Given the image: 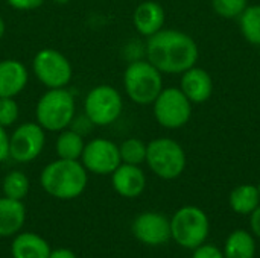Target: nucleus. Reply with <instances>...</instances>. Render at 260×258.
<instances>
[{
  "mask_svg": "<svg viewBox=\"0 0 260 258\" xmlns=\"http://www.w3.org/2000/svg\"><path fill=\"white\" fill-rule=\"evenodd\" d=\"M146 59L166 75H181L193 67L200 58L195 40L177 29H161L146 38Z\"/></svg>",
  "mask_w": 260,
  "mask_h": 258,
  "instance_id": "f257e3e1",
  "label": "nucleus"
},
{
  "mask_svg": "<svg viewBox=\"0 0 260 258\" xmlns=\"http://www.w3.org/2000/svg\"><path fill=\"white\" fill-rule=\"evenodd\" d=\"M88 182V172L79 160L58 158L49 163L40 175L43 190L56 199L69 201L81 196Z\"/></svg>",
  "mask_w": 260,
  "mask_h": 258,
  "instance_id": "f03ea898",
  "label": "nucleus"
},
{
  "mask_svg": "<svg viewBox=\"0 0 260 258\" xmlns=\"http://www.w3.org/2000/svg\"><path fill=\"white\" fill-rule=\"evenodd\" d=\"M76 114L73 94L66 88H49L37 102V123L49 132H59L69 128Z\"/></svg>",
  "mask_w": 260,
  "mask_h": 258,
  "instance_id": "7ed1b4c3",
  "label": "nucleus"
},
{
  "mask_svg": "<svg viewBox=\"0 0 260 258\" xmlns=\"http://www.w3.org/2000/svg\"><path fill=\"white\" fill-rule=\"evenodd\" d=\"M123 88L131 102L137 105H152L165 88L163 73L148 59H134L125 68Z\"/></svg>",
  "mask_w": 260,
  "mask_h": 258,
  "instance_id": "20e7f679",
  "label": "nucleus"
},
{
  "mask_svg": "<svg viewBox=\"0 0 260 258\" xmlns=\"http://www.w3.org/2000/svg\"><path fill=\"white\" fill-rule=\"evenodd\" d=\"M145 163L154 175L171 181L184 172L187 158L183 146L177 140L161 137L148 143Z\"/></svg>",
  "mask_w": 260,
  "mask_h": 258,
  "instance_id": "39448f33",
  "label": "nucleus"
},
{
  "mask_svg": "<svg viewBox=\"0 0 260 258\" xmlns=\"http://www.w3.org/2000/svg\"><path fill=\"white\" fill-rule=\"evenodd\" d=\"M123 111V99L117 88L101 84L93 87L84 99V113L88 123L104 128L113 125Z\"/></svg>",
  "mask_w": 260,
  "mask_h": 258,
  "instance_id": "423d86ee",
  "label": "nucleus"
},
{
  "mask_svg": "<svg viewBox=\"0 0 260 258\" xmlns=\"http://www.w3.org/2000/svg\"><path fill=\"white\" fill-rule=\"evenodd\" d=\"M207 214L193 205L181 207L171 219V239L186 249L201 246L209 236Z\"/></svg>",
  "mask_w": 260,
  "mask_h": 258,
  "instance_id": "0eeeda50",
  "label": "nucleus"
},
{
  "mask_svg": "<svg viewBox=\"0 0 260 258\" xmlns=\"http://www.w3.org/2000/svg\"><path fill=\"white\" fill-rule=\"evenodd\" d=\"M157 123L165 129H180L192 117V102L177 87H166L152 103Z\"/></svg>",
  "mask_w": 260,
  "mask_h": 258,
  "instance_id": "6e6552de",
  "label": "nucleus"
},
{
  "mask_svg": "<svg viewBox=\"0 0 260 258\" xmlns=\"http://www.w3.org/2000/svg\"><path fill=\"white\" fill-rule=\"evenodd\" d=\"M32 71L47 90L66 88L73 78V67L70 61L59 50L52 47L37 52L32 59Z\"/></svg>",
  "mask_w": 260,
  "mask_h": 258,
  "instance_id": "1a4fd4ad",
  "label": "nucleus"
},
{
  "mask_svg": "<svg viewBox=\"0 0 260 258\" xmlns=\"http://www.w3.org/2000/svg\"><path fill=\"white\" fill-rule=\"evenodd\" d=\"M46 144V131L37 122L18 125L9 135V158L15 163H30L40 157Z\"/></svg>",
  "mask_w": 260,
  "mask_h": 258,
  "instance_id": "9d476101",
  "label": "nucleus"
},
{
  "mask_svg": "<svg viewBox=\"0 0 260 258\" xmlns=\"http://www.w3.org/2000/svg\"><path fill=\"white\" fill-rule=\"evenodd\" d=\"M79 161L87 172L94 175H111L122 163L119 144L108 138H93L85 143Z\"/></svg>",
  "mask_w": 260,
  "mask_h": 258,
  "instance_id": "9b49d317",
  "label": "nucleus"
},
{
  "mask_svg": "<svg viewBox=\"0 0 260 258\" xmlns=\"http://www.w3.org/2000/svg\"><path fill=\"white\" fill-rule=\"evenodd\" d=\"M133 234L136 239L149 246H158L171 239V220L161 213L146 211L133 222Z\"/></svg>",
  "mask_w": 260,
  "mask_h": 258,
  "instance_id": "f8f14e48",
  "label": "nucleus"
},
{
  "mask_svg": "<svg viewBox=\"0 0 260 258\" xmlns=\"http://www.w3.org/2000/svg\"><path fill=\"white\" fill-rule=\"evenodd\" d=\"M111 184L117 195L133 199L145 192L146 176L139 166L120 163L119 167L111 173Z\"/></svg>",
  "mask_w": 260,
  "mask_h": 258,
  "instance_id": "ddd939ff",
  "label": "nucleus"
},
{
  "mask_svg": "<svg viewBox=\"0 0 260 258\" xmlns=\"http://www.w3.org/2000/svg\"><path fill=\"white\" fill-rule=\"evenodd\" d=\"M180 90L192 103H204L213 94V79L209 71L193 65L181 73Z\"/></svg>",
  "mask_w": 260,
  "mask_h": 258,
  "instance_id": "4468645a",
  "label": "nucleus"
},
{
  "mask_svg": "<svg viewBox=\"0 0 260 258\" xmlns=\"http://www.w3.org/2000/svg\"><path fill=\"white\" fill-rule=\"evenodd\" d=\"M166 21L165 8L154 0L142 2L133 12V24L142 36H151L163 29Z\"/></svg>",
  "mask_w": 260,
  "mask_h": 258,
  "instance_id": "2eb2a0df",
  "label": "nucleus"
},
{
  "mask_svg": "<svg viewBox=\"0 0 260 258\" xmlns=\"http://www.w3.org/2000/svg\"><path fill=\"white\" fill-rule=\"evenodd\" d=\"M29 73L24 64L18 59L0 61V97H15L27 85Z\"/></svg>",
  "mask_w": 260,
  "mask_h": 258,
  "instance_id": "dca6fc26",
  "label": "nucleus"
},
{
  "mask_svg": "<svg viewBox=\"0 0 260 258\" xmlns=\"http://www.w3.org/2000/svg\"><path fill=\"white\" fill-rule=\"evenodd\" d=\"M26 220V208L21 201L0 198V237H11L21 230Z\"/></svg>",
  "mask_w": 260,
  "mask_h": 258,
  "instance_id": "f3484780",
  "label": "nucleus"
},
{
  "mask_svg": "<svg viewBox=\"0 0 260 258\" xmlns=\"http://www.w3.org/2000/svg\"><path fill=\"white\" fill-rule=\"evenodd\" d=\"M50 251L49 243L34 233L17 236L11 246L12 258H49Z\"/></svg>",
  "mask_w": 260,
  "mask_h": 258,
  "instance_id": "a211bd4d",
  "label": "nucleus"
},
{
  "mask_svg": "<svg viewBox=\"0 0 260 258\" xmlns=\"http://www.w3.org/2000/svg\"><path fill=\"white\" fill-rule=\"evenodd\" d=\"M85 141L81 132L75 129H62L55 140V152L62 160H81Z\"/></svg>",
  "mask_w": 260,
  "mask_h": 258,
  "instance_id": "6ab92c4d",
  "label": "nucleus"
},
{
  "mask_svg": "<svg viewBox=\"0 0 260 258\" xmlns=\"http://www.w3.org/2000/svg\"><path fill=\"white\" fill-rule=\"evenodd\" d=\"M230 207L238 214H251L260 205V193L257 186L242 184L232 190L229 198Z\"/></svg>",
  "mask_w": 260,
  "mask_h": 258,
  "instance_id": "aec40b11",
  "label": "nucleus"
},
{
  "mask_svg": "<svg viewBox=\"0 0 260 258\" xmlns=\"http://www.w3.org/2000/svg\"><path fill=\"white\" fill-rule=\"evenodd\" d=\"M222 252L225 258H254L256 242L248 231L236 230L227 237Z\"/></svg>",
  "mask_w": 260,
  "mask_h": 258,
  "instance_id": "412c9836",
  "label": "nucleus"
},
{
  "mask_svg": "<svg viewBox=\"0 0 260 258\" xmlns=\"http://www.w3.org/2000/svg\"><path fill=\"white\" fill-rule=\"evenodd\" d=\"M239 26L244 38L253 44L260 46V5H250L239 17Z\"/></svg>",
  "mask_w": 260,
  "mask_h": 258,
  "instance_id": "4be33fe9",
  "label": "nucleus"
},
{
  "mask_svg": "<svg viewBox=\"0 0 260 258\" xmlns=\"http://www.w3.org/2000/svg\"><path fill=\"white\" fill-rule=\"evenodd\" d=\"M29 178L20 172V170H12L9 172L2 182V190L6 198L15 199V201H23L27 193H29Z\"/></svg>",
  "mask_w": 260,
  "mask_h": 258,
  "instance_id": "5701e85b",
  "label": "nucleus"
},
{
  "mask_svg": "<svg viewBox=\"0 0 260 258\" xmlns=\"http://www.w3.org/2000/svg\"><path fill=\"white\" fill-rule=\"evenodd\" d=\"M146 149L148 144L140 140V138H126L119 144V154H120V160L125 164H134V166H140L142 163L146 161Z\"/></svg>",
  "mask_w": 260,
  "mask_h": 258,
  "instance_id": "b1692460",
  "label": "nucleus"
},
{
  "mask_svg": "<svg viewBox=\"0 0 260 258\" xmlns=\"http://www.w3.org/2000/svg\"><path fill=\"white\" fill-rule=\"evenodd\" d=\"M248 0H212L213 11L222 18H239L247 9Z\"/></svg>",
  "mask_w": 260,
  "mask_h": 258,
  "instance_id": "393cba45",
  "label": "nucleus"
},
{
  "mask_svg": "<svg viewBox=\"0 0 260 258\" xmlns=\"http://www.w3.org/2000/svg\"><path fill=\"white\" fill-rule=\"evenodd\" d=\"M20 116L18 103L14 97H0V126L11 128Z\"/></svg>",
  "mask_w": 260,
  "mask_h": 258,
  "instance_id": "a878e982",
  "label": "nucleus"
},
{
  "mask_svg": "<svg viewBox=\"0 0 260 258\" xmlns=\"http://www.w3.org/2000/svg\"><path fill=\"white\" fill-rule=\"evenodd\" d=\"M192 258H225L224 252L213 245H201L193 249Z\"/></svg>",
  "mask_w": 260,
  "mask_h": 258,
  "instance_id": "bb28decb",
  "label": "nucleus"
},
{
  "mask_svg": "<svg viewBox=\"0 0 260 258\" xmlns=\"http://www.w3.org/2000/svg\"><path fill=\"white\" fill-rule=\"evenodd\" d=\"M12 9L17 11H34L44 5L46 0H5Z\"/></svg>",
  "mask_w": 260,
  "mask_h": 258,
  "instance_id": "cd10ccee",
  "label": "nucleus"
},
{
  "mask_svg": "<svg viewBox=\"0 0 260 258\" xmlns=\"http://www.w3.org/2000/svg\"><path fill=\"white\" fill-rule=\"evenodd\" d=\"M9 158V134L6 128L0 126V163Z\"/></svg>",
  "mask_w": 260,
  "mask_h": 258,
  "instance_id": "c85d7f7f",
  "label": "nucleus"
},
{
  "mask_svg": "<svg viewBox=\"0 0 260 258\" xmlns=\"http://www.w3.org/2000/svg\"><path fill=\"white\" fill-rule=\"evenodd\" d=\"M250 224H251V231L254 233V236L260 239V205L250 214Z\"/></svg>",
  "mask_w": 260,
  "mask_h": 258,
  "instance_id": "c756f323",
  "label": "nucleus"
},
{
  "mask_svg": "<svg viewBox=\"0 0 260 258\" xmlns=\"http://www.w3.org/2000/svg\"><path fill=\"white\" fill-rule=\"evenodd\" d=\"M49 258H76V255L73 254V251H70L67 248H59V249L50 251Z\"/></svg>",
  "mask_w": 260,
  "mask_h": 258,
  "instance_id": "7c9ffc66",
  "label": "nucleus"
},
{
  "mask_svg": "<svg viewBox=\"0 0 260 258\" xmlns=\"http://www.w3.org/2000/svg\"><path fill=\"white\" fill-rule=\"evenodd\" d=\"M5 32H6V24H5V20H3V18L0 17V40L3 38Z\"/></svg>",
  "mask_w": 260,
  "mask_h": 258,
  "instance_id": "2f4dec72",
  "label": "nucleus"
},
{
  "mask_svg": "<svg viewBox=\"0 0 260 258\" xmlns=\"http://www.w3.org/2000/svg\"><path fill=\"white\" fill-rule=\"evenodd\" d=\"M53 3H56V5H67L70 0H52Z\"/></svg>",
  "mask_w": 260,
  "mask_h": 258,
  "instance_id": "473e14b6",
  "label": "nucleus"
},
{
  "mask_svg": "<svg viewBox=\"0 0 260 258\" xmlns=\"http://www.w3.org/2000/svg\"><path fill=\"white\" fill-rule=\"evenodd\" d=\"M257 189H259V193H260V182H259V186H257Z\"/></svg>",
  "mask_w": 260,
  "mask_h": 258,
  "instance_id": "72a5a7b5",
  "label": "nucleus"
},
{
  "mask_svg": "<svg viewBox=\"0 0 260 258\" xmlns=\"http://www.w3.org/2000/svg\"><path fill=\"white\" fill-rule=\"evenodd\" d=\"M259 47H260V46H259ZM259 53H260V52H259Z\"/></svg>",
  "mask_w": 260,
  "mask_h": 258,
  "instance_id": "f704fd0d",
  "label": "nucleus"
}]
</instances>
